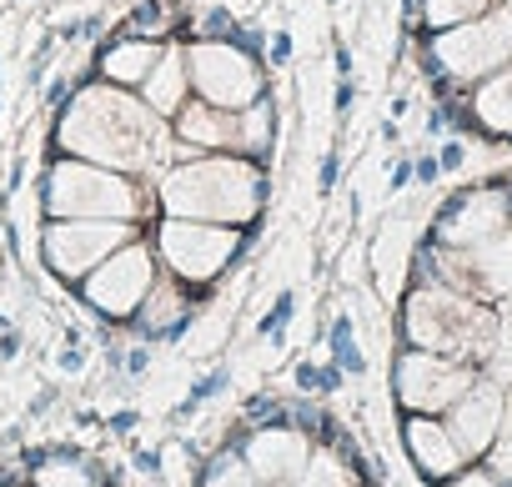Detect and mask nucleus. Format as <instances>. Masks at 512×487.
I'll use <instances>...</instances> for the list:
<instances>
[{"label": "nucleus", "instance_id": "nucleus-1", "mask_svg": "<svg viewBox=\"0 0 512 487\" xmlns=\"http://www.w3.org/2000/svg\"><path fill=\"white\" fill-rule=\"evenodd\" d=\"M156 136H161V116L146 101H136L126 86H111V81L76 91V101L66 106L61 131H56L61 151L96 161V166H111V171L151 166Z\"/></svg>", "mask_w": 512, "mask_h": 487}, {"label": "nucleus", "instance_id": "nucleus-2", "mask_svg": "<svg viewBox=\"0 0 512 487\" xmlns=\"http://www.w3.org/2000/svg\"><path fill=\"white\" fill-rule=\"evenodd\" d=\"M262 201H267V171L256 156L241 151H196L176 161L156 191L161 216H191L221 226H251L262 216Z\"/></svg>", "mask_w": 512, "mask_h": 487}, {"label": "nucleus", "instance_id": "nucleus-3", "mask_svg": "<svg viewBox=\"0 0 512 487\" xmlns=\"http://www.w3.org/2000/svg\"><path fill=\"white\" fill-rule=\"evenodd\" d=\"M397 332H402L407 347L487 367V357L497 352L502 322H497V307L472 297V292H457V287H442V282H412L407 297H402Z\"/></svg>", "mask_w": 512, "mask_h": 487}, {"label": "nucleus", "instance_id": "nucleus-4", "mask_svg": "<svg viewBox=\"0 0 512 487\" xmlns=\"http://www.w3.org/2000/svg\"><path fill=\"white\" fill-rule=\"evenodd\" d=\"M156 262L166 277H176L181 287H191L196 297L211 292L231 262L246 247V231L241 226H221V221H191V216H161L156 221Z\"/></svg>", "mask_w": 512, "mask_h": 487}, {"label": "nucleus", "instance_id": "nucleus-5", "mask_svg": "<svg viewBox=\"0 0 512 487\" xmlns=\"http://www.w3.org/2000/svg\"><path fill=\"white\" fill-rule=\"evenodd\" d=\"M427 61H432L437 76L462 81V86H477L482 76L512 66V0H502V6H492V11L462 21V26L432 31Z\"/></svg>", "mask_w": 512, "mask_h": 487}, {"label": "nucleus", "instance_id": "nucleus-6", "mask_svg": "<svg viewBox=\"0 0 512 487\" xmlns=\"http://www.w3.org/2000/svg\"><path fill=\"white\" fill-rule=\"evenodd\" d=\"M46 211L51 216H111V221H136L146 211L136 181L126 171L96 166V161H56L46 176Z\"/></svg>", "mask_w": 512, "mask_h": 487}, {"label": "nucleus", "instance_id": "nucleus-7", "mask_svg": "<svg viewBox=\"0 0 512 487\" xmlns=\"http://www.w3.org/2000/svg\"><path fill=\"white\" fill-rule=\"evenodd\" d=\"M186 76L191 91L211 106L246 111L251 101H262V61H256L236 36H201L186 46Z\"/></svg>", "mask_w": 512, "mask_h": 487}, {"label": "nucleus", "instance_id": "nucleus-8", "mask_svg": "<svg viewBox=\"0 0 512 487\" xmlns=\"http://www.w3.org/2000/svg\"><path fill=\"white\" fill-rule=\"evenodd\" d=\"M156 277H161L156 247H151V241H141V236H131L126 247H116L96 272L81 277V297H86V307H91L96 317H106V322H131V317L141 312L146 292L156 287Z\"/></svg>", "mask_w": 512, "mask_h": 487}, {"label": "nucleus", "instance_id": "nucleus-9", "mask_svg": "<svg viewBox=\"0 0 512 487\" xmlns=\"http://www.w3.org/2000/svg\"><path fill=\"white\" fill-rule=\"evenodd\" d=\"M136 231V221H111V216H56L41 236V257L61 282H81L86 272H96L116 247H126Z\"/></svg>", "mask_w": 512, "mask_h": 487}, {"label": "nucleus", "instance_id": "nucleus-10", "mask_svg": "<svg viewBox=\"0 0 512 487\" xmlns=\"http://www.w3.org/2000/svg\"><path fill=\"white\" fill-rule=\"evenodd\" d=\"M482 367L442 357V352H422V347H402L392 357V402L402 412H432L442 417L472 382Z\"/></svg>", "mask_w": 512, "mask_h": 487}, {"label": "nucleus", "instance_id": "nucleus-11", "mask_svg": "<svg viewBox=\"0 0 512 487\" xmlns=\"http://www.w3.org/2000/svg\"><path fill=\"white\" fill-rule=\"evenodd\" d=\"M512 226V201H507V181H487V186H467L457 191L437 216H432V241L452 252H472L482 241H492L497 231Z\"/></svg>", "mask_w": 512, "mask_h": 487}, {"label": "nucleus", "instance_id": "nucleus-12", "mask_svg": "<svg viewBox=\"0 0 512 487\" xmlns=\"http://www.w3.org/2000/svg\"><path fill=\"white\" fill-rule=\"evenodd\" d=\"M236 452L246 457V467L256 472V482H262V487H287L307 467V457L317 452V437L307 427H297L292 417H272V422L246 427V437L236 442Z\"/></svg>", "mask_w": 512, "mask_h": 487}, {"label": "nucleus", "instance_id": "nucleus-13", "mask_svg": "<svg viewBox=\"0 0 512 487\" xmlns=\"http://www.w3.org/2000/svg\"><path fill=\"white\" fill-rule=\"evenodd\" d=\"M507 407H512L507 382L477 372V382H472V387L442 412V422H447V432L457 437V447L467 452V462H482V457H487V447H492V437H497Z\"/></svg>", "mask_w": 512, "mask_h": 487}, {"label": "nucleus", "instance_id": "nucleus-14", "mask_svg": "<svg viewBox=\"0 0 512 487\" xmlns=\"http://www.w3.org/2000/svg\"><path fill=\"white\" fill-rule=\"evenodd\" d=\"M402 447H407V462L417 467L422 482H447L452 472L467 467V452L457 447L447 422L432 412H402Z\"/></svg>", "mask_w": 512, "mask_h": 487}, {"label": "nucleus", "instance_id": "nucleus-15", "mask_svg": "<svg viewBox=\"0 0 512 487\" xmlns=\"http://www.w3.org/2000/svg\"><path fill=\"white\" fill-rule=\"evenodd\" d=\"M191 317H196V292L161 272L156 287L146 292L141 312L131 317V327H136L141 337H151V342H176V337L191 327Z\"/></svg>", "mask_w": 512, "mask_h": 487}, {"label": "nucleus", "instance_id": "nucleus-16", "mask_svg": "<svg viewBox=\"0 0 512 487\" xmlns=\"http://www.w3.org/2000/svg\"><path fill=\"white\" fill-rule=\"evenodd\" d=\"M462 267H467L472 297H482V302L512 297V226L497 231L492 241H482V247L462 252Z\"/></svg>", "mask_w": 512, "mask_h": 487}, {"label": "nucleus", "instance_id": "nucleus-17", "mask_svg": "<svg viewBox=\"0 0 512 487\" xmlns=\"http://www.w3.org/2000/svg\"><path fill=\"white\" fill-rule=\"evenodd\" d=\"M176 141L196 151H236V111L211 106V101H186L176 111Z\"/></svg>", "mask_w": 512, "mask_h": 487}, {"label": "nucleus", "instance_id": "nucleus-18", "mask_svg": "<svg viewBox=\"0 0 512 487\" xmlns=\"http://www.w3.org/2000/svg\"><path fill=\"white\" fill-rule=\"evenodd\" d=\"M357 477H367V462H362L357 442L317 437V452L307 457V467L287 487H357Z\"/></svg>", "mask_w": 512, "mask_h": 487}, {"label": "nucleus", "instance_id": "nucleus-19", "mask_svg": "<svg viewBox=\"0 0 512 487\" xmlns=\"http://www.w3.org/2000/svg\"><path fill=\"white\" fill-rule=\"evenodd\" d=\"M467 111L492 141H512V66L482 76L467 91Z\"/></svg>", "mask_w": 512, "mask_h": 487}, {"label": "nucleus", "instance_id": "nucleus-20", "mask_svg": "<svg viewBox=\"0 0 512 487\" xmlns=\"http://www.w3.org/2000/svg\"><path fill=\"white\" fill-rule=\"evenodd\" d=\"M161 41H151V36H121V41H111L106 51H101V81H111V86H141L151 71H156V61H161Z\"/></svg>", "mask_w": 512, "mask_h": 487}, {"label": "nucleus", "instance_id": "nucleus-21", "mask_svg": "<svg viewBox=\"0 0 512 487\" xmlns=\"http://www.w3.org/2000/svg\"><path fill=\"white\" fill-rule=\"evenodd\" d=\"M186 91H191V76H186V51H181V46H171V51H161L156 71L141 81V101H146L156 116H176V111L186 106Z\"/></svg>", "mask_w": 512, "mask_h": 487}, {"label": "nucleus", "instance_id": "nucleus-22", "mask_svg": "<svg viewBox=\"0 0 512 487\" xmlns=\"http://www.w3.org/2000/svg\"><path fill=\"white\" fill-rule=\"evenodd\" d=\"M272 146H277V106L262 96V101H251L246 111H236V151L262 161Z\"/></svg>", "mask_w": 512, "mask_h": 487}, {"label": "nucleus", "instance_id": "nucleus-23", "mask_svg": "<svg viewBox=\"0 0 512 487\" xmlns=\"http://www.w3.org/2000/svg\"><path fill=\"white\" fill-rule=\"evenodd\" d=\"M191 487H262V482H256V472H251L246 457L236 452V442H226V447H216V452L201 462V472H196Z\"/></svg>", "mask_w": 512, "mask_h": 487}, {"label": "nucleus", "instance_id": "nucleus-24", "mask_svg": "<svg viewBox=\"0 0 512 487\" xmlns=\"http://www.w3.org/2000/svg\"><path fill=\"white\" fill-rule=\"evenodd\" d=\"M31 482H36V487H96L101 477H96V467H91L86 457L51 452V457H41V462H36Z\"/></svg>", "mask_w": 512, "mask_h": 487}, {"label": "nucleus", "instance_id": "nucleus-25", "mask_svg": "<svg viewBox=\"0 0 512 487\" xmlns=\"http://www.w3.org/2000/svg\"><path fill=\"white\" fill-rule=\"evenodd\" d=\"M502 6V0H412V11H422V26L427 31H447V26H462L482 11Z\"/></svg>", "mask_w": 512, "mask_h": 487}, {"label": "nucleus", "instance_id": "nucleus-26", "mask_svg": "<svg viewBox=\"0 0 512 487\" xmlns=\"http://www.w3.org/2000/svg\"><path fill=\"white\" fill-rule=\"evenodd\" d=\"M327 347H332V362H337L342 372H352V377H362V372H367V357H362V347H357V332H352V317H347V312L332 322Z\"/></svg>", "mask_w": 512, "mask_h": 487}, {"label": "nucleus", "instance_id": "nucleus-27", "mask_svg": "<svg viewBox=\"0 0 512 487\" xmlns=\"http://www.w3.org/2000/svg\"><path fill=\"white\" fill-rule=\"evenodd\" d=\"M292 382H297V392L302 397H327V392H342V382H347V372L332 362V367H317V362H297L292 367Z\"/></svg>", "mask_w": 512, "mask_h": 487}, {"label": "nucleus", "instance_id": "nucleus-28", "mask_svg": "<svg viewBox=\"0 0 512 487\" xmlns=\"http://www.w3.org/2000/svg\"><path fill=\"white\" fill-rule=\"evenodd\" d=\"M176 21H181V16H176V11H166L161 0H141V6L131 11V21H126V31H131V36H151V41H161Z\"/></svg>", "mask_w": 512, "mask_h": 487}, {"label": "nucleus", "instance_id": "nucleus-29", "mask_svg": "<svg viewBox=\"0 0 512 487\" xmlns=\"http://www.w3.org/2000/svg\"><path fill=\"white\" fill-rule=\"evenodd\" d=\"M226 382H231V367H226V362H221V367H211V372H206L201 382H191V392H186V402H181V407H176L171 417H176V422H186V417H191L196 407H206V402H211V397H216V392H221Z\"/></svg>", "mask_w": 512, "mask_h": 487}, {"label": "nucleus", "instance_id": "nucleus-30", "mask_svg": "<svg viewBox=\"0 0 512 487\" xmlns=\"http://www.w3.org/2000/svg\"><path fill=\"white\" fill-rule=\"evenodd\" d=\"M297 317V292L287 287V292H277V302H272V312L262 317V327H256V332H262V337H272V347H282V337H287V322Z\"/></svg>", "mask_w": 512, "mask_h": 487}, {"label": "nucleus", "instance_id": "nucleus-31", "mask_svg": "<svg viewBox=\"0 0 512 487\" xmlns=\"http://www.w3.org/2000/svg\"><path fill=\"white\" fill-rule=\"evenodd\" d=\"M482 462L512 487V407H507V417H502V427H497V437H492V447H487Z\"/></svg>", "mask_w": 512, "mask_h": 487}, {"label": "nucleus", "instance_id": "nucleus-32", "mask_svg": "<svg viewBox=\"0 0 512 487\" xmlns=\"http://www.w3.org/2000/svg\"><path fill=\"white\" fill-rule=\"evenodd\" d=\"M437 487H507V482H502L487 462H467L462 472H452V477H447V482H437Z\"/></svg>", "mask_w": 512, "mask_h": 487}, {"label": "nucleus", "instance_id": "nucleus-33", "mask_svg": "<svg viewBox=\"0 0 512 487\" xmlns=\"http://www.w3.org/2000/svg\"><path fill=\"white\" fill-rule=\"evenodd\" d=\"M437 161H442V171H462V166H467V146H462V141H442Z\"/></svg>", "mask_w": 512, "mask_h": 487}, {"label": "nucleus", "instance_id": "nucleus-34", "mask_svg": "<svg viewBox=\"0 0 512 487\" xmlns=\"http://www.w3.org/2000/svg\"><path fill=\"white\" fill-rule=\"evenodd\" d=\"M337 171H342V156L327 151L322 156V171H317V191H337Z\"/></svg>", "mask_w": 512, "mask_h": 487}, {"label": "nucleus", "instance_id": "nucleus-35", "mask_svg": "<svg viewBox=\"0 0 512 487\" xmlns=\"http://www.w3.org/2000/svg\"><path fill=\"white\" fill-rule=\"evenodd\" d=\"M412 176H417L422 186H432V181L442 176V161H437V156H417V161H412Z\"/></svg>", "mask_w": 512, "mask_h": 487}, {"label": "nucleus", "instance_id": "nucleus-36", "mask_svg": "<svg viewBox=\"0 0 512 487\" xmlns=\"http://www.w3.org/2000/svg\"><path fill=\"white\" fill-rule=\"evenodd\" d=\"M136 467H141V477H151V482H161V477H166L161 452H136Z\"/></svg>", "mask_w": 512, "mask_h": 487}, {"label": "nucleus", "instance_id": "nucleus-37", "mask_svg": "<svg viewBox=\"0 0 512 487\" xmlns=\"http://www.w3.org/2000/svg\"><path fill=\"white\" fill-rule=\"evenodd\" d=\"M287 61H292V36L277 31V36H272V66H287Z\"/></svg>", "mask_w": 512, "mask_h": 487}, {"label": "nucleus", "instance_id": "nucleus-38", "mask_svg": "<svg viewBox=\"0 0 512 487\" xmlns=\"http://www.w3.org/2000/svg\"><path fill=\"white\" fill-rule=\"evenodd\" d=\"M352 101H357L352 76H337V116H347V111H352Z\"/></svg>", "mask_w": 512, "mask_h": 487}, {"label": "nucleus", "instance_id": "nucleus-39", "mask_svg": "<svg viewBox=\"0 0 512 487\" xmlns=\"http://www.w3.org/2000/svg\"><path fill=\"white\" fill-rule=\"evenodd\" d=\"M407 181H412V161H397V166H392V176H387V186H392V191H402Z\"/></svg>", "mask_w": 512, "mask_h": 487}, {"label": "nucleus", "instance_id": "nucleus-40", "mask_svg": "<svg viewBox=\"0 0 512 487\" xmlns=\"http://www.w3.org/2000/svg\"><path fill=\"white\" fill-rule=\"evenodd\" d=\"M146 367H151V352H146V347H136V352L126 357V372H136V377H141Z\"/></svg>", "mask_w": 512, "mask_h": 487}, {"label": "nucleus", "instance_id": "nucleus-41", "mask_svg": "<svg viewBox=\"0 0 512 487\" xmlns=\"http://www.w3.org/2000/svg\"><path fill=\"white\" fill-rule=\"evenodd\" d=\"M337 76H352V51H347V41H337Z\"/></svg>", "mask_w": 512, "mask_h": 487}, {"label": "nucleus", "instance_id": "nucleus-42", "mask_svg": "<svg viewBox=\"0 0 512 487\" xmlns=\"http://www.w3.org/2000/svg\"><path fill=\"white\" fill-rule=\"evenodd\" d=\"M111 427H116V432H131V427H136V412H116Z\"/></svg>", "mask_w": 512, "mask_h": 487}, {"label": "nucleus", "instance_id": "nucleus-43", "mask_svg": "<svg viewBox=\"0 0 512 487\" xmlns=\"http://www.w3.org/2000/svg\"><path fill=\"white\" fill-rule=\"evenodd\" d=\"M507 201H512V181H507Z\"/></svg>", "mask_w": 512, "mask_h": 487}]
</instances>
